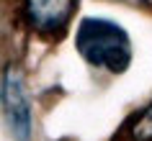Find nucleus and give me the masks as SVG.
I'll use <instances>...</instances> for the list:
<instances>
[{
  "label": "nucleus",
  "instance_id": "2",
  "mask_svg": "<svg viewBox=\"0 0 152 141\" xmlns=\"http://www.w3.org/2000/svg\"><path fill=\"white\" fill-rule=\"evenodd\" d=\"M3 113H5V126H8L13 141H31L34 139L31 100H28V93H26L21 74L13 67H8L5 74H3Z\"/></svg>",
  "mask_w": 152,
  "mask_h": 141
},
{
  "label": "nucleus",
  "instance_id": "5",
  "mask_svg": "<svg viewBox=\"0 0 152 141\" xmlns=\"http://www.w3.org/2000/svg\"><path fill=\"white\" fill-rule=\"evenodd\" d=\"M129 3H139V5H152V0H129Z\"/></svg>",
  "mask_w": 152,
  "mask_h": 141
},
{
  "label": "nucleus",
  "instance_id": "1",
  "mask_svg": "<svg viewBox=\"0 0 152 141\" xmlns=\"http://www.w3.org/2000/svg\"><path fill=\"white\" fill-rule=\"evenodd\" d=\"M77 54L96 69L121 74L132 64V39L124 26L108 18H83L75 33Z\"/></svg>",
  "mask_w": 152,
  "mask_h": 141
},
{
  "label": "nucleus",
  "instance_id": "3",
  "mask_svg": "<svg viewBox=\"0 0 152 141\" xmlns=\"http://www.w3.org/2000/svg\"><path fill=\"white\" fill-rule=\"evenodd\" d=\"M75 8H77V0H26L23 16L36 33L54 36V33L64 31Z\"/></svg>",
  "mask_w": 152,
  "mask_h": 141
},
{
  "label": "nucleus",
  "instance_id": "4",
  "mask_svg": "<svg viewBox=\"0 0 152 141\" xmlns=\"http://www.w3.org/2000/svg\"><path fill=\"white\" fill-rule=\"evenodd\" d=\"M132 139L134 141H152V103L134 121V126H132Z\"/></svg>",
  "mask_w": 152,
  "mask_h": 141
}]
</instances>
